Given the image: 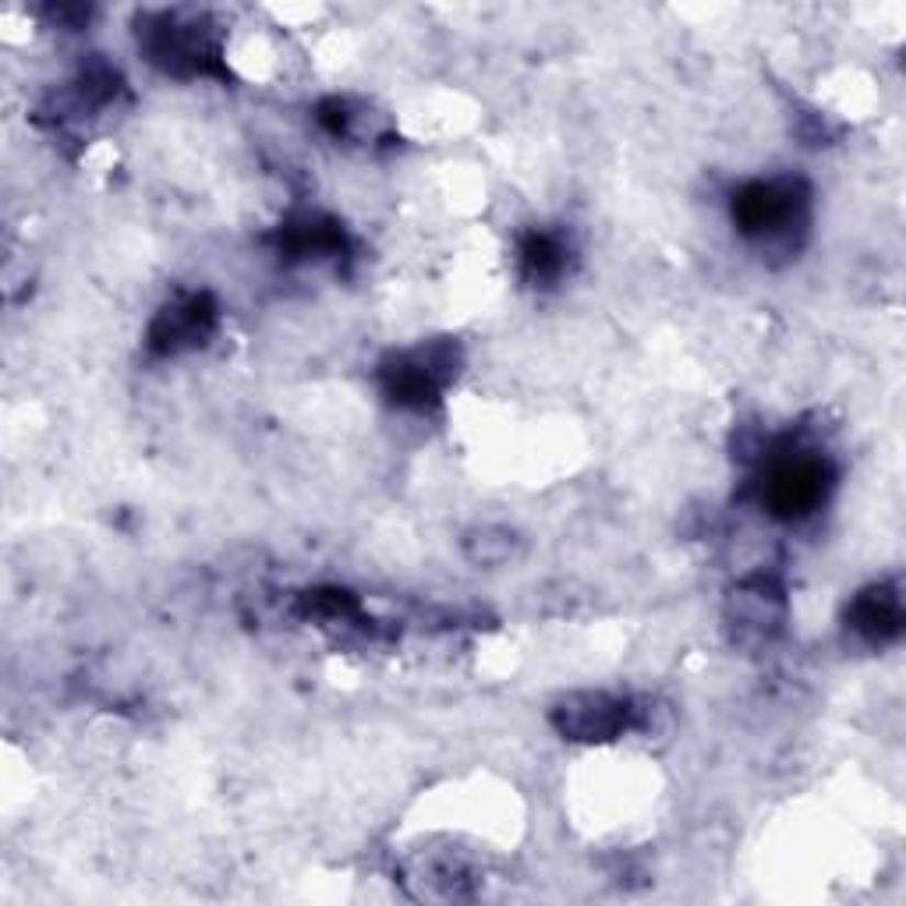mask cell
<instances>
[{
    "instance_id": "1",
    "label": "cell",
    "mask_w": 906,
    "mask_h": 906,
    "mask_svg": "<svg viewBox=\"0 0 906 906\" xmlns=\"http://www.w3.org/2000/svg\"><path fill=\"white\" fill-rule=\"evenodd\" d=\"M857 627L874 634V638H882V634L896 630L899 627V602H896V595L874 592L871 599H864L861 606H857Z\"/></svg>"
}]
</instances>
